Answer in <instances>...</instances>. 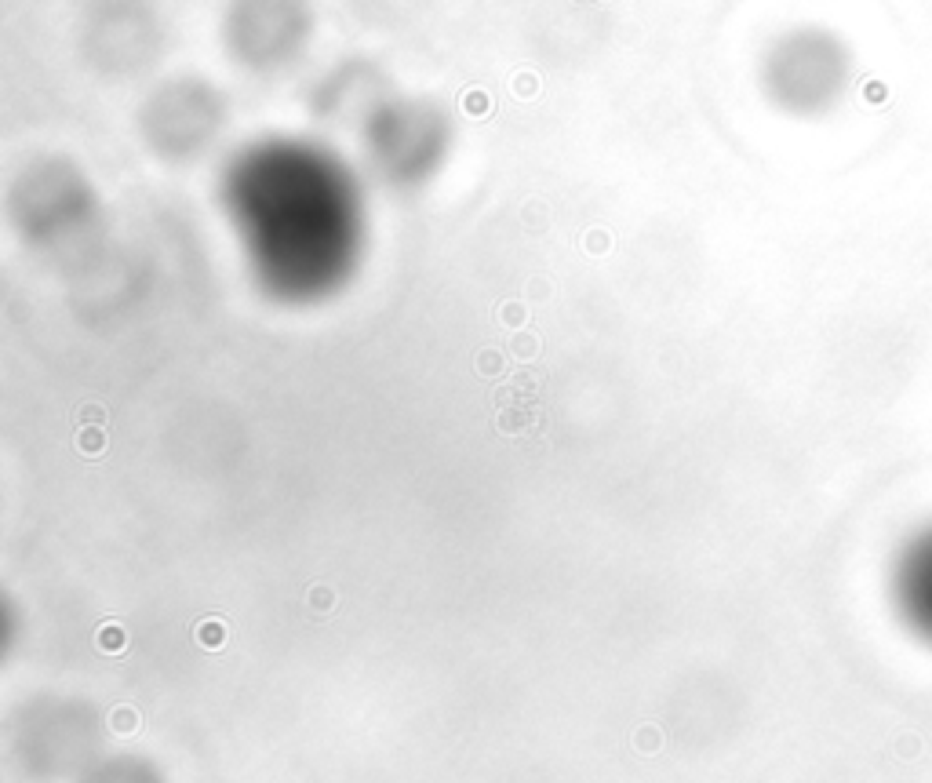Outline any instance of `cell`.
Returning a JSON list of instances; mask_svg holds the SVG:
<instances>
[{
  "instance_id": "cell-1",
  "label": "cell",
  "mask_w": 932,
  "mask_h": 783,
  "mask_svg": "<svg viewBox=\"0 0 932 783\" xmlns=\"http://www.w3.org/2000/svg\"><path fill=\"white\" fill-rule=\"evenodd\" d=\"M758 81L776 110L790 117H823L852 84V48L831 26H790L765 48Z\"/></svg>"
},
{
  "instance_id": "cell-2",
  "label": "cell",
  "mask_w": 932,
  "mask_h": 783,
  "mask_svg": "<svg viewBox=\"0 0 932 783\" xmlns=\"http://www.w3.org/2000/svg\"><path fill=\"white\" fill-rule=\"evenodd\" d=\"M306 0H234L226 15V44L248 70H280L310 41Z\"/></svg>"
},
{
  "instance_id": "cell-3",
  "label": "cell",
  "mask_w": 932,
  "mask_h": 783,
  "mask_svg": "<svg viewBox=\"0 0 932 783\" xmlns=\"http://www.w3.org/2000/svg\"><path fill=\"white\" fill-rule=\"evenodd\" d=\"M444 121L426 102H382L372 117V153L382 164H397L408 172V164L430 161L433 150L441 153Z\"/></svg>"
},
{
  "instance_id": "cell-4",
  "label": "cell",
  "mask_w": 932,
  "mask_h": 783,
  "mask_svg": "<svg viewBox=\"0 0 932 783\" xmlns=\"http://www.w3.org/2000/svg\"><path fill=\"white\" fill-rule=\"evenodd\" d=\"M892 601L903 627L932 649V525L903 543L892 565Z\"/></svg>"
}]
</instances>
